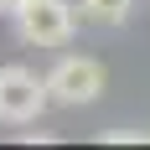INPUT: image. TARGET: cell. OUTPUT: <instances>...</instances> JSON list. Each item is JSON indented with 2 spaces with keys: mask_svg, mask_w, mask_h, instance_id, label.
I'll return each instance as SVG.
<instances>
[{
  "mask_svg": "<svg viewBox=\"0 0 150 150\" xmlns=\"http://www.w3.org/2000/svg\"><path fill=\"white\" fill-rule=\"evenodd\" d=\"M104 93V62L88 57V52H67V57L52 62V73H47V98L62 109H83L93 104Z\"/></svg>",
  "mask_w": 150,
  "mask_h": 150,
  "instance_id": "1",
  "label": "cell"
},
{
  "mask_svg": "<svg viewBox=\"0 0 150 150\" xmlns=\"http://www.w3.org/2000/svg\"><path fill=\"white\" fill-rule=\"evenodd\" d=\"M11 21L26 47H62L78 31V5L73 0H26V5H16Z\"/></svg>",
  "mask_w": 150,
  "mask_h": 150,
  "instance_id": "2",
  "label": "cell"
},
{
  "mask_svg": "<svg viewBox=\"0 0 150 150\" xmlns=\"http://www.w3.org/2000/svg\"><path fill=\"white\" fill-rule=\"evenodd\" d=\"M52 104L47 98V78L11 62V67H0V124H31L42 119V109Z\"/></svg>",
  "mask_w": 150,
  "mask_h": 150,
  "instance_id": "3",
  "label": "cell"
},
{
  "mask_svg": "<svg viewBox=\"0 0 150 150\" xmlns=\"http://www.w3.org/2000/svg\"><path fill=\"white\" fill-rule=\"evenodd\" d=\"M135 16V0H78V21H88L98 31H114Z\"/></svg>",
  "mask_w": 150,
  "mask_h": 150,
  "instance_id": "4",
  "label": "cell"
},
{
  "mask_svg": "<svg viewBox=\"0 0 150 150\" xmlns=\"http://www.w3.org/2000/svg\"><path fill=\"white\" fill-rule=\"evenodd\" d=\"M129 140H145V135H129V129H104V145H129Z\"/></svg>",
  "mask_w": 150,
  "mask_h": 150,
  "instance_id": "5",
  "label": "cell"
},
{
  "mask_svg": "<svg viewBox=\"0 0 150 150\" xmlns=\"http://www.w3.org/2000/svg\"><path fill=\"white\" fill-rule=\"evenodd\" d=\"M16 5H26V0H0V16H16Z\"/></svg>",
  "mask_w": 150,
  "mask_h": 150,
  "instance_id": "6",
  "label": "cell"
},
{
  "mask_svg": "<svg viewBox=\"0 0 150 150\" xmlns=\"http://www.w3.org/2000/svg\"><path fill=\"white\" fill-rule=\"evenodd\" d=\"M145 140H150V129H145Z\"/></svg>",
  "mask_w": 150,
  "mask_h": 150,
  "instance_id": "7",
  "label": "cell"
}]
</instances>
